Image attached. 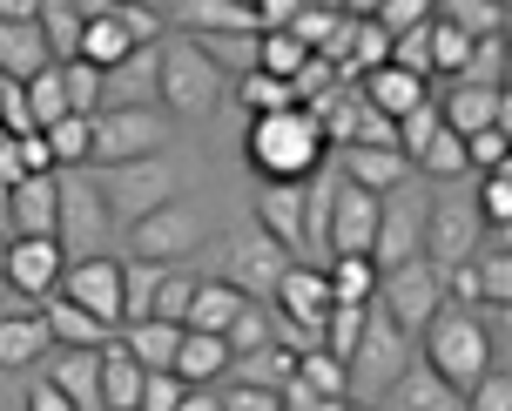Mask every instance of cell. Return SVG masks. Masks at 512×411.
Segmentation results:
<instances>
[{
	"instance_id": "cell-1",
	"label": "cell",
	"mask_w": 512,
	"mask_h": 411,
	"mask_svg": "<svg viewBox=\"0 0 512 411\" xmlns=\"http://www.w3.org/2000/svg\"><path fill=\"white\" fill-rule=\"evenodd\" d=\"M108 243H122V230L108 223L95 176H81V169H54V250H61V263L108 257Z\"/></svg>"
},
{
	"instance_id": "cell-2",
	"label": "cell",
	"mask_w": 512,
	"mask_h": 411,
	"mask_svg": "<svg viewBox=\"0 0 512 411\" xmlns=\"http://www.w3.org/2000/svg\"><path fill=\"white\" fill-rule=\"evenodd\" d=\"M250 162L263 182H304L331 162V149H324V135L304 108H283V115L250 122Z\"/></svg>"
},
{
	"instance_id": "cell-3",
	"label": "cell",
	"mask_w": 512,
	"mask_h": 411,
	"mask_svg": "<svg viewBox=\"0 0 512 411\" xmlns=\"http://www.w3.org/2000/svg\"><path fill=\"white\" fill-rule=\"evenodd\" d=\"M418 364H425V371H438V378L465 398V391L492 371V331L472 317V310L438 304V317L425 324V358H418Z\"/></svg>"
},
{
	"instance_id": "cell-4",
	"label": "cell",
	"mask_w": 512,
	"mask_h": 411,
	"mask_svg": "<svg viewBox=\"0 0 512 411\" xmlns=\"http://www.w3.org/2000/svg\"><path fill=\"white\" fill-rule=\"evenodd\" d=\"M155 54H162V88H155V108H162V115H176V122H203L209 108L223 102V88H230V81L209 68L203 48H196L189 34L155 41Z\"/></svg>"
},
{
	"instance_id": "cell-5",
	"label": "cell",
	"mask_w": 512,
	"mask_h": 411,
	"mask_svg": "<svg viewBox=\"0 0 512 411\" xmlns=\"http://www.w3.org/2000/svg\"><path fill=\"white\" fill-rule=\"evenodd\" d=\"M95 189H102L108 223H115V230H128V223H142V216H155V209L176 203V162H169V155L122 162V169H102V176H95Z\"/></svg>"
},
{
	"instance_id": "cell-6",
	"label": "cell",
	"mask_w": 512,
	"mask_h": 411,
	"mask_svg": "<svg viewBox=\"0 0 512 411\" xmlns=\"http://www.w3.org/2000/svg\"><path fill=\"white\" fill-rule=\"evenodd\" d=\"M411 364V337L391 324V317H378V310H364V337L358 351L344 358V378H351V405H378L384 391L405 378Z\"/></svg>"
},
{
	"instance_id": "cell-7",
	"label": "cell",
	"mask_w": 512,
	"mask_h": 411,
	"mask_svg": "<svg viewBox=\"0 0 512 411\" xmlns=\"http://www.w3.org/2000/svg\"><path fill=\"white\" fill-rule=\"evenodd\" d=\"M169 149V115L162 108H108L88 122V162L95 169H122V162H149Z\"/></svg>"
},
{
	"instance_id": "cell-8",
	"label": "cell",
	"mask_w": 512,
	"mask_h": 411,
	"mask_svg": "<svg viewBox=\"0 0 512 411\" xmlns=\"http://www.w3.org/2000/svg\"><path fill=\"white\" fill-rule=\"evenodd\" d=\"M425 189L418 182H398L391 196H378V236H371V270L391 277V270H405V263L425 257Z\"/></svg>"
},
{
	"instance_id": "cell-9",
	"label": "cell",
	"mask_w": 512,
	"mask_h": 411,
	"mask_svg": "<svg viewBox=\"0 0 512 411\" xmlns=\"http://www.w3.org/2000/svg\"><path fill=\"white\" fill-rule=\"evenodd\" d=\"M203 243H209V223H203V209H189V203H169L155 216H142V223H128V263L182 270Z\"/></svg>"
},
{
	"instance_id": "cell-10",
	"label": "cell",
	"mask_w": 512,
	"mask_h": 411,
	"mask_svg": "<svg viewBox=\"0 0 512 411\" xmlns=\"http://www.w3.org/2000/svg\"><path fill=\"white\" fill-rule=\"evenodd\" d=\"M438 304H445V283H438V270L425 257L405 263V270H391V277H378V290H371V310L378 317H391L398 331H425L438 317Z\"/></svg>"
},
{
	"instance_id": "cell-11",
	"label": "cell",
	"mask_w": 512,
	"mask_h": 411,
	"mask_svg": "<svg viewBox=\"0 0 512 411\" xmlns=\"http://www.w3.org/2000/svg\"><path fill=\"white\" fill-rule=\"evenodd\" d=\"M479 243H486V223L472 216V203L445 196V203L425 209V263H432L438 277L459 270V263H472V257H479Z\"/></svg>"
},
{
	"instance_id": "cell-12",
	"label": "cell",
	"mask_w": 512,
	"mask_h": 411,
	"mask_svg": "<svg viewBox=\"0 0 512 411\" xmlns=\"http://www.w3.org/2000/svg\"><path fill=\"white\" fill-rule=\"evenodd\" d=\"M54 297H68L75 310H88V317L108 324V331H122V263H115V257L68 263L61 283H54Z\"/></svg>"
},
{
	"instance_id": "cell-13",
	"label": "cell",
	"mask_w": 512,
	"mask_h": 411,
	"mask_svg": "<svg viewBox=\"0 0 512 411\" xmlns=\"http://www.w3.org/2000/svg\"><path fill=\"white\" fill-rule=\"evenodd\" d=\"M290 263H297V257H290L283 243H270L263 230H250V236H236V243H230V277H223V283H230L243 304H270Z\"/></svg>"
},
{
	"instance_id": "cell-14",
	"label": "cell",
	"mask_w": 512,
	"mask_h": 411,
	"mask_svg": "<svg viewBox=\"0 0 512 411\" xmlns=\"http://www.w3.org/2000/svg\"><path fill=\"white\" fill-rule=\"evenodd\" d=\"M371 236H378V196H364V189H351V182L337 176L331 223H324V257H371Z\"/></svg>"
},
{
	"instance_id": "cell-15",
	"label": "cell",
	"mask_w": 512,
	"mask_h": 411,
	"mask_svg": "<svg viewBox=\"0 0 512 411\" xmlns=\"http://www.w3.org/2000/svg\"><path fill=\"white\" fill-rule=\"evenodd\" d=\"M270 304H277L283 324H297V331L317 337V331H324V317H331V283H324V270H310V263H290Z\"/></svg>"
},
{
	"instance_id": "cell-16",
	"label": "cell",
	"mask_w": 512,
	"mask_h": 411,
	"mask_svg": "<svg viewBox=\"0 0 512 411\" xmlns=\"http://www.w3.org/2000/svg\"><path fill=\"white\" fill-rule=\"evenodd\" d=\"M61 270H68V263H61L54 243H7V257H0V283H7L14 297H27V304L54 297Z\"/></svg>"
},
{
	"instance_id": "cell-17",
	"label": "cell",
	"mask_w": 512,
	"mask_h": 411,
	"mask_svg": "<svg viewBox=\"0 0 512 411\" xmlns=\"http://www.w3.org/2000/svg\"><path fill=\"white\" fill-rule=\"evenodd\" d=\"M351 88H358V102L371 108V115H384V122H405L411 108L432 95V81L405 75V68H391V61H384V68H371V75H358Z\"/></svg>"
},
{
	"instance_id": "cell-18",
	"label": "cell",
	"mask_w": 512,
	"mask_h": 411,
	"mask_svg": "<svg viewBox=\"0 0 512 411\" xmlns=\"http://www.w3.org/2000/svg\"><path fill=\"white\" fill-rule=\"evenodd\" d=\"M155 88H162V54L135 48L122 68H108V75H102V115H108V108H155Z\"/></svg>"
},
{
	"instance_id": "cell-19",
	"label": "cell",
	"mask_w": 512,
	"mask_h": 411,
	"mask_svg": "<svg viewBox=\"0 0 512 411\" xmlns=\"http://www.w3.org/2000/svg\"><path fill=\"white\" fill-rule=\"evenodd\" d=\"M438 122L459 135H479V129H506L512 135V95H486V88H452L445 102H438Z\"/></svg>"
},
{
	"instance_id": "cell-20",
	"label": "cell",
	"mask_w": 512,
	"mask_h": 411,
	"mask_svg": "<svg viewBox=\"0 0 512 411\" xmlns=\"http://www.w3.org/2000/svg\"><path fill=\"white\" fill-rule=\"evenodd\" d=\"M256 230L297 257L304 250V189L297 182H263L256 189Z\"/></svg>"
},
{
	"instance_id": "cell-21",
	"label": "cell",
	"mask_w": 512,
	"mask_h": 411,
	"mask_svg": "<svg viewBox=\"0 0 512 411\" xmlns=\"http://www.w3.org/2000/svg\"><path fill=\"white\" fill-rule=\"evenodd\" d=\"M162 27H196L189 41H209V34H256V14L243 0H176Z\"/></svg>"
},
{
	"instance_id": "cell-22",
	"label": "cell",
	"mask_w": 512,
	"mask_h": 411,
	"mask_svg": "<svg viewBox=\"0 0 512 411\" xmlns=\"http://www.w3.org/2000/svg\"><path fill=\"white\" fill-rule=\"evenodd\" d=\"M48 385L75 411H102V351H48Z\"/></svg>"
},
{
	"instance_id": "cell-23",
	"label": "cell",
	"mask_w": 512,
	"mask_h": 411,
	"mask_svg": "<svg viewBox=\"0 0 512 411\" xmlns=\"http://www.w3.org/2000/svg\"><path fill=\"white\" fill-rule=\"evenodd\" d=\"M41 48H48V68H75L81 61V27H88V7L81 0H41Z\"/></svg>"
},
{
	"instance_id": "cell-24",
	"label": "cell",
	"mask_w": 512,
	"mask_h": 411,
	"mask_svg": "<svg viewBox=\"0 0 512 411\" xmlns=\"http://www.w3.org/2000/svg\"><path fill=\"white\" fill-rule=\"evenodd\" d=\"M41 324H48V344L54 351H102V344H115V331L108 324H95L88 310H75L68 297H41Z\"/></svg>"
},
{
	"instance_id": "cell-25",
	"label": "cell",
	"mask_w": 512,
	"mask_h": 411,
	"mask_svg": "<svg viewBox=\"0 0 512 411\" xmlns=\"http://www.w3.org/2000/svg\"><path fill=\"white\" fill-rule=\"evenodd\" d=\"M378 411H465V398L445 385L438 371H425V364L411 358V364H405V378H398V385L378 398Z\"/></svg>"
},
{
	"instance_id": "cell-26",
	"label": "cell",
	"mask_w": 512,
	"mask_h": 411,
	"mask_svg": "<svg viewBox=\"0 0 512 411\" xmlns=\"http://www.w3.org/2000/svg\"><path fill=\"white\" fill-rule=\"evenodd\" d=\"M48 324L41 310H0V371H34L48 358Z\"/></svg>"
},
{
	"instance_id": "cell-27",
	"label": "cell",
	"mask_w": 512,
	"mask_h": 411,
	"mask_svg": "<svg viewBox=\"0 0 512 411\" xmlns=\"http://www.w3.org/2000/svg\"><path fill=\"white\" fill-rule=\"evenodd\" d=\"M337 176L351 189H364V196H391L398 182H411V169H405V155H391V149H337Z\"/></svg>"
},
{
	"instance_id": "cell-28",
	"label": "cell",
	"mask_w": 512,
	"mask_h": 411,
	"mask_svg": "<svg viewBox=\"0 0 512 411\" xmlns=\"http://www.w3.org/2000/svg\"><path fill=\"white\" fill-rule=\"evenodd\" d=\"M48 68V48H41V27L34 21H0V81H14V88H27V81Z\"/></svg>"
},
{
	"instance_id": "cell-29",
	"label": "cell",
	"mask_w": 512,
	"mask_h": 411,
	"mask_svg": "<svg viewBox=\"0 0 512 411\" xmlns=\"http://www.w3.org/2000/svg\"><path fill=\"white\" fill-rule=\"evenodd\" d=\"M236 310H243V297H236L223 277H196V297H189V310H182V331L223 337L236 324Z\"/></svg>"
},
{
	"instance_id": "cell-30",
	"label": "cell",
	"mask_w": 512,
	"mask_h": 411,
	"mask_svg": "<svg viewBox=\"0 0 512 411\" xmlns=\"http://www.w3.org/2000/svg\"><path fill=\"white\" fill-rule=\"evenodd\" d=\"M432 21L459 27L465 41H506V0H445V7H432Z\"/></svg>"
},
{
	"instance_id": "cell-31",
	"label": "cell",
	"mask_w": 512,
	"mask_h": 411,
	"mask_svg": "<svg viewBox=\"0 0 512 411\" xmlns=\"http://www.w3.org/2000/svg\"><path fill=\"white\" fill-rule=\"evenodd\" d=\"M128 54H135V41L115 27V14H108V7H88V27H81V61H88L95 75H108V68H122Z\"/></svg>"
},
{
	"instance_id": "cell-32",
	"label": "cell",
	"mask_w": 512,
	"mask_h": 411,
	"mask_svg": "<svg viewBox=\"0 0 512 411\" xmlns=\"http://www.w3.org/2000/svg\"><path fill=\"white\" fill-rule=\"evenodd\" d=\"M176 324H155V317H142V324H122V331H115V344H122L128 358L142 364V371H169V364H176Z\"/></svg>"
},
{
	"instance_id": "cell-33",
	"label": "cell",
	"mask_w": 512,
	"mask_h": 411,
	"mask_svg": "<svg viewBox=\"0 0 512 411\" xmlns=\"http://www.w3.org/2000/svg\"><path fill=\"white\" fill-rule=\"evenodd\" d=\"M176 371L182 385H209V378H223L230 371V351H223V337H203V331H182L176 337Z\"/></svg>"
},
{
	"instance_id": "cell-34",
	"label": "cell",
	"mask_w": 512,
	"mask_h": 411,
	"mask_svg": "<svg viewBox=\"0 0 512 411\" xmlns=\"http://www.w3.org/2000/svg\"><path fill=\"white\" fill-rule=\"evenodd\" d=\"M236 378L230 385H256V391H283L290 378H297V351H283V344H263V351H250V358L230 364Z\"/></svg>"
},
{
	"instance_id": "cell-35",
	"label": "cell",
	"mask_w": 512,
	"mask_h": 411,
	"mask_svg": "<svg viewBox=\"0 0 512 411\" xmlns=\"http://www.w3.org/2000/svg\"><path fill=\"white\" fill-rule=\"evenodd\" d=\"M142 398V364L122 344H102V411H135Z\"/></svg>"
},
{
	"instance_id": "cell-36",
	"label": "cell",
	"mask_w": 512,
	"mask_h": 411,
	"mask_svg": "<svg viewBox=\"0 0 512 411\" xmlns=\"http://www.w3.org/2000/svg\"><path fill=\"white\" fill-rule=\"evenodd\" d=\"M324 283H331V304H371V290H378V270H371L364 257H331Z\"/></svg>"
},
{
	"instance_id": "cell-37",
	"label": "cell",
	"mask_w": 512,
	"mask_h": 411,
	"mask_svg": "<svg viewBox=\"0 0 512 411\" xmlns=\"http://www.w3.org/2000/svg\"><path fill=\"white\" fill-rule=\"evenodd\" d=\"M459 88H486V95H506V41H472Z\"/></svg>"
},
{
	"instance_id": "cell-38",
	"label": "cell",
	"mask_w": 512,
	"mask_h": 411,
	"mask_svg": "<svg viewBox=\"0 0 512 411\" xmlns=\"http://www.w3.org/2000/svg\"><path fill=\"white\" fill-rule=\"evenodd\" d=\"M263 344H277V337H270V310L243 304V310H236V324L223 331V351H230V364H236V358H250V351H263Z\"/></svg>"
},
{
	"instance_id": "cell-39",
	"label": "cell",
	"mask_w": 512,
	"mask_h": 411,
	"mask_svg": "<svg viewBox=\"0 0 512 411\" xmlns=\"http://www.w3.org/2000/svg\"><path fill=\"white\" fill-rule=\"evenodd\" d=\"M310 54L290 41V34H256V75H270V81H283L290 88V75L304 68Z\"/></svg>"
},
{
	"instance_id": "cell-40",
	"label": "cell",
	"mask_w": 512,
	"mask_h": 411,
	"mask_svg": "<svg viewBox=\"0 0 512 411\" xmlns=\"http://www.w3.org/2000/svg\"><path fill=\"white\" fill-rule=\"evenodd\" d=\"M418 176H432V182H452V176H465V142L452 129H438L432 142H425V155L411 162Z\"/></svg>"
},
{
	"instance_id": "cell-41",
	"label": "cell",
	"mask_w": 512,
	"mask_h": 411,
	"mask_svg": "<svg viewBox=\"0 0 512 411\" xmlns=\"http://www.w3.org/2000/svg\"><path fill=\"white\" fill-rule=\"evenodd\" d=\"M61 95H68V115H81V122H95V115H102V75H95L88 61L61 68Z\"/></svg>"
},
{
	"instance_id": "cell-42",
	"label": "cell",
	"mask_w": 512,
	"mask_h": 411,
	"mask_svg": "<svg viewBox=\"0 0 512 411\" xmlns=\"http://www.w3.org/2000/svg\"><path fill=\"white\" fill-rule=\"evenodd\" d=\"M438 129H445V122H438V95H425V102H418L405 122H398V155H405V169L425 155V142H432Z\"/></svg>"
},
{
	"instance_id": "cell-43",
	"label": "cell",
	"mask_w": 512,
	"mask_h": 411,
	"mask_svg": "<svg viewBox=\"0 0 512 411\" xmlns=\"http://www.w3.org/2000/svg\"><path fill=\"white\" fill-rule=\"evenodd\" d=\"M297 378H304L317 398H351V378H344V364H337L331 351H304V358H297Z\"/></svg>"
},
{
	"instance_id": "cell-44",
	"label": "cell",
	"mask_w": 512,
	"mask_h": 411,
	"mask_svg": "<svg viewBox=\"0 0 512 411\" xmlns=\"http://www.w3.org/2000/svg\"><path fill=\"white\" fill-rule=\"evenodd\" d=\"M236 102L250 108V122H263V115H283V108H297V102H290V88H283V81H270V75H243V81H236Z\"/></svg>"
},
{
	"instance_id": "cell-45",
	"label": "cell",
	"mask_w": 512,
	"mask_h": 411,
	"mask_svg": "<svg viewBox=\"0 0 512 411\" xmlns=\"http://www.w3.org/2000/svg\"><path fill=\"white\" fill-rule=\"evenodd\" d=\"M27 115H34V129H48L68 115V95H61V68H41V75L27 81Z\"/></svg>"
},
{
	"instance_id": "cell-46",
	"label": "cell",
	"mask_w": 512,
	"mask_h": 411,
	"mask_svg": "<svg viewBox=\"0 0 512 411\" xmlns=\"http://www.w3.org/2000/svg\"><path fill=\"white\" fill-rule=\"evenodd\" d=\"M465 54H472V41H465L459 27L432 21V81H459L465 75Z\"/></svg>"
},
{
	"instance_id": "cell-47",
	"label": "cell",
	"mask_w": 512,
	"mask_h": 411,
	"mask_svg": "<svg viewBox=\"0 0 512 411\" xmlns=\"http://www.w3.org/2000/svg\"><path fill=\"white\" fill-rule=\"evenodd\" d=\"M472 216H479L486 230H512V169H499V176L479 182V203H472Z\"/></svg>"
},
{
	"instance_id": "cell-48",
	"label": "cell",
	"mask_w": 512,
	"mask_h": 411,
	"mask_svg": "<svg viewBox=\"0 0 512 411\" xmlns=\"http://www.w3.org/2000/svg\"><path fill=\"white\" fill-rule=\"evenodd\" d=\"M506 155H512V135L506 129L465 135V169H479V176H499V169H506Z\"/></svg>"
},
{
	"instance_id": "cell-49",
	"label": "cell",
	"mask_w": 512,
	"mask_h": 411,
	"mask_svg": "<svg viewBox=\"0 0 512 411\" xmlns=\"http://www.w3.org/2000/svg\"><path fill=\"white\" fill-rule=\"evenodd\" d=\"M189 297H196V277H189V270H169V277H162V290H155V304H149V317L182 331V310H189Z\"/></svg>"
},
{
	"instance_id": "cell-50",
	"label": "cell",
	"mask_w": 512,
	"mask_h": 411,
	"mask_svg": "<svg viewBox=\"0 0 512 411\" xmlns=\"http://www.w3.org/2000/svg\"><path fill=\"white\" fill-rule=\"evenodd\" d=\"M391 68H405V75L432 81V21H425V27H411V34H398V41H391Z\"/></svg>"
},
{
	"instance_id": "cell-51",
	"label": "cell",
	"mask_w": 512,
	"mask_h": 411,
	"mask_svg": "<svg viewBox=\"0 0 512 411\" xmlns=\"http://www.w3.org/2000/svg\"><path fill=\"white\" fill-rule=\"evenodd\" d=\"M425 21H432V0H378L371 7V27H384L391 41L411 34V27H425Z\"/></svg>"
},
{
	"instance_id": "cell-52",
	"label": "cell",
	"mask_w": 512,
	"mask_h": 411,
	"mask_svg": "<svg viewBox=\"0 0 512 411\" xmlns=\"http://www.w3.org/2000/svg\"><path fill=\"white\" fill-rule=\"evenodd\" d=\"M465 411H512V371L506 364H492L486 378L465 391Z\"/></svg>"
},
{
	"instance_id": "cell-53",
	"label": "cell",
	"mask_w": 512,
	"mask_h": 411,
	"mask_svg": "<svg viewBox=\"0 0 512 411\" xmlns=\"http://www.w3.org/2000/svg\"><path fill=\"white\" fill-rule=\"evenodd\" d=\"M182 378L176 371H142V398H135V411H176L182 405Z\"/></svg>"
},
{
	"instance_id": "cell-54",
	"label": "cell",
	"mask_w": 512,
	"mask_h": 411,
	"mask_svg": "<svg viewBox=\"0 0 512 411\" xmlns=\"http://www.w3.org/2000/svg\"><path fill=\"white\" fill-rule=\"evenodd\" d=\"M351 149H391V155H398V122H384V115H371V108H364Z\"/></svg>"
},
{
	"instance_id": "cell-55",
	"label": "cell",
	"mask_w": 512,
	"mask_h": 411,
	"mask_svg": "<svg viewBox=\"0 0 512 411\" xmlns=\"http://www.w3.org/2000/svg\"><path fill=\"white\" fill-rule=\"evenodd\" d=\"M216 405H223V411H283V405H277V391H256V385L216 391Z\"/></svg>"
},
{
	"instance_id": "cell-56",
	"label": "cell",
	"mask_w": 512,
	"mask_h": 411,
	"mask_svg": "<svg viewBox=\"0 0 512 411\" xmlns=\"http://www.w3.org/2000/svg\"><path fill=\"white\" fill-rule=\"evenodd\" d=\"M27 411H75V405H68V398H61V391H54L48 378H41V385L27 391Z\"/></svg>"
},
{
	"instance_id": "cell-57",
	"label": "cell",
	"mask_w": 512,
	"mask_h": 411,
	"mask_svg": "<svg viewBox=\"0 0 512 411\" xmlns=\"http://www.w3.org/2000/svg\"><path fill=\"white\" fill-rule=\"evenodd\" d=\"M176 411H223V405H216V391H209V385H189Z\"/></svg>"
},
{
	"instance_id": "cell-58",
	"label": "cell",
	"mask_w": 512,
	"mask_h": 411,
	"mask_svg": "<svg viewBox=\"0 0 512 411\" xmlns=\"http://www.w3.org/2000/svg\"><path fill=\"white\" fill-rule=\"evenodd\" d=\"M41 14V0H0V21H34Z\"/></svg>"
},
{
	"instance_id": "cell-59",
	"label": "cell",
	"mask_w": 512,
	"mask_h": 411,
	"mask_svg": "<svg viewBox=\"0 0 512 411\" xmlns=\"http://www.w3.org/2000/svg\"><path fill=\"white\" fill-rule=\"evenodd\" d=\"M0 310H34V304H27V297H14V290L0 283Z\"/></svg>"
},
{
	"instance_id": "cell-60",
	"label": "cell",
	"mask_w": 512,
	"mask_h": 411,
	"mask_svg": "<svg viewBox=\"0 0 512 411\" xmlns=\"http://www.w3.org/2000/svg\"><path fill=\"white\" fill-rule=\"evenodd\" d=\"M0 257H7V236H0Z\"/></svg>"
}]
</instances>
